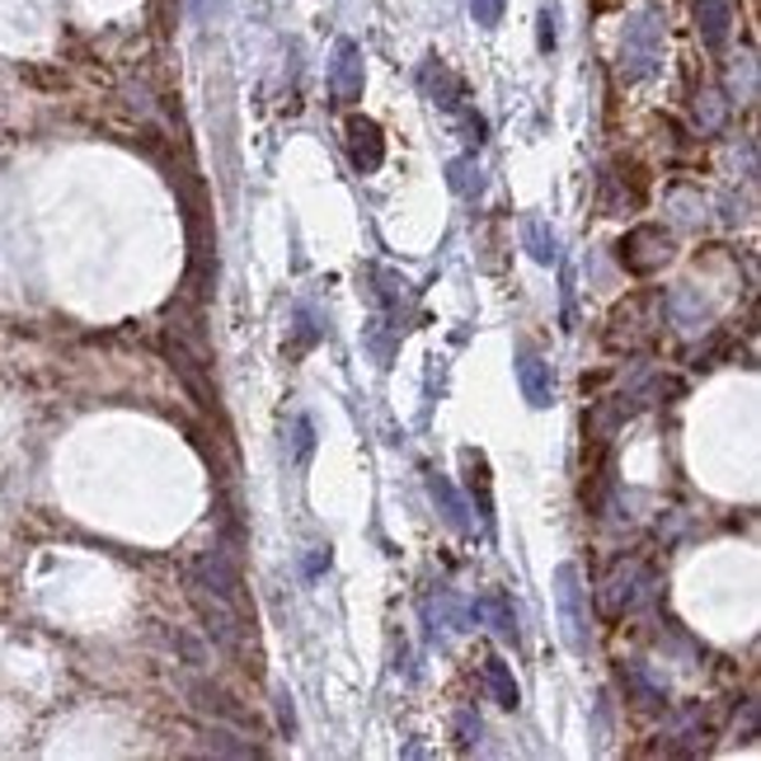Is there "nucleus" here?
I'll use <instances>...</instances> for the list:
<instances>
[{"label": "nucleus", "mask_w": 761, "mask_h": 761, "mask_svg": "<svg viewBox=\"0 0 761 761\" xmlns=\"http://www.w3.org/2000/svg\"><path fill=\"white\" fill-rule=\"evenodd\" d=\"M555 602H559V626H565V645L574 658H588L592 649V626H588V588L578 565L555 569Z\"/></svg>", "instance_id": "obj_1"}, {"label": "nucleus", "mask_w": 761, "mask_h": 761, "mask_svg": "<svg viewBox=\"0 0 761 761\" xmlns=\"http://www.w3.org/2000/svg\"><path fill=\"white\" fill-rule=\"evenodd\" d=\"M658 57H663V24H658V14H635L620 38V67L630 80H645L658 67Z\"/></svg>", "instance_id": "obj_2"}, {"label": "nucleus", "mask_w": 761, "mask_h": 761, "mask_svg": "<svg viewBox=\"0 0 761 761\" xmlns=\"http://www.w3.org/2000/svg\"><path fill=\"white\" fill-rule=\"evenodd\" d=\"M672 258V235L663 226H635L626 240H620V264H626L635 277L658 273Z\"/></svg>", "instance_id": "obj_3"}, {"label": "nucleus", "mask_w": 761, "mask_h": 761, "mask_svg": "<svg viewBox=\"0 0 761 761\" xmlns=\"http://www.w3.org/2000/svg\"><path fill=\"white\" fill-rule=\"evenodd\" d=\"M344 142H348V160L357 174H376L380 165H386V136H380V128L372 123V118L353 113L344 123Z\"/></svg>", "instance_id": "obj_4"}, {"label": "nucleus", "mask_w": 761, "mask_h": 761, "mask_svg": "<svg viewBox=\"0 0 761 761\" xmlns=\"http://www.w3.org/2000/svg\"><path fill=\"white\" fill-rule=\"evenodd\" d=\"M363 85H367V71H363V52H357L353 38L334 48V62H329V90L338 104H357L363 99Z\"/></svg>", "instance_id": "obj_5"}, {"label": "nucleus", "mask_w": 761, "mask_h": 761, "mask_svg": "<svg viewBox=\"0 0 761 761\" xmlns=\"http://www.w3.org/2000/svg\"><path fill=\"white\" fill-rule=\"evenodd\" d=\"M418 85H424V94L433 99L437 109H447V113H460L466 109V80H460L443 57H428L424 67H418Z\"/></svg>", "instance_id": "obj_6"}, {"label": "nucleus", "mask_w": 761, "mask_h": 761, "mask_svg": "<svg viewBox=\"0 0 761 761\" xmlns=\"http://www.w3.org/2000/svg\"><path fill=\"white\" fill-rule=\"evenodd\" d=\"M193 607H197V616H203V626H207V635L216 639V645H226V649L240 645V611H235V602L193 588Z\"/></svg>", "instance_id": "obj_7"}, {"label": "nucleus", "mask_w": 761, "mask_h": 761, "mask_svg": "<svg viewBox=\"0 0 761 761\" xmlns=\"http://www.w3.org/2000/svg\"><path fill=\"white\" fill-rule=\"evenodd\" d=\"M517 380H522V395L531 409H550L555 405V372L540 353L517 348Z\"/></svg>", "instance_id": "obj_8"}, {"label": "nucleus", "mask_w": 761, "mask_h": 761, "mask_svg": "<svg viewBox=\"0 0 761 761\" xmlns=\"http://www.w3.org/2000/svg\"><path fill=\"white\" fill-rule=\"evenodd\" d=\"M193 588H203L212 597H226V602H240V574L231 565V555L226 550H207L203 559H197V584Z\"/></svg>", "instance_id": "obj_9"}, {"label": "nucleus", "mask_w": 761, "mask_h": 761, "mask_svg": "<svg viewBox=\"0 0 761 761\" xmlns=\"http://www.w3.org/2000/svg\"><path fill=\"white\" fill-rule=\"evenodd\" d=\"M649 584H653V578L645 574V565H626V569L611 578L607 607H611V611H630V607H639V602H645V592H649Z\"/></svg>", "instance_id": "obj_10"}, {"label": "nucleus", "mask_w": 761, "mask_h": 761, "mask_svg": "<svg viewBox=\"0 0 761 761\" xmlns=\"http://www.w3.org/2000/svg\"><path fill=\"white\" fill-rule=\"evenodd\" d=\"M696 29L706 38V48H724L733 29V6L729 0H696Z\"/></svg>", "instance_id": "obj_11"}, {"label": "nucleus", "mask_w": 761, "mask_h": 761, "mask_svg": "<svg viewBox=\"0 0 761 761\" xmlns=\"http://www.w3.org/2000/svg\"><path fill=\"white\" fill-rule=\"evenodd\" d=\"M460 460H466V489H470V498H479V517H485V527H489V522H494L489 460H485V451H475V447H466V451H460Z\"/></svg>", "instance_id": "obj_12"}, {"label": "nucleus", "mask_w": 761, "mask_h": 761, "mask_svg": "<svg viewBox=\"0 0 761 761\" xmlns=\"http://www.w3.org/2000/svg\"><path fill=\"white\" fill-rule=\"evenodd\" d=\"M428 494H433V504L443 508V517H447V527H456V531H470V517H466V504H460V494L447 485V475H428Z\"/></svg>", "instance_id": "obj_13"}, {"label": "nucleus", "mask_w": 761, "mask_h": 761, "mask_svg": "<svg viewBox=\"0 0 761 761\" xmlns=\"http://www.w3.org/2000/svg\"><path fill=\"white\" fill-rule=\"evenodd\" d=\"M193 696H197V710H207L212 719H222V724H231V729H250V714L240 710L231 696L212 691V687H193Z\"/></svg>", "instance_id": "obj_14"}, {"label": "nucleus", "mask_w": 761, "mask_h": 761, "mask_svg": "<svg viewBox=\"0 0 761 761\" xmlns=\"http://www.w3.org/2000/svg\"><path fill=\"white\" fill-rule=\"evenodd\" d=\"M485 687L494 696V706H504V710L522 706V691H517V682H513V672H508L504 658H489V663H485Z\"/></svg>", "instance_id": "obj_15"}, {"label": "nucleus", "mask_w": 761, "mask_h": 761, "mask_svg": "<svg viewBox=\"0 0 761 761\" xmlns=\"http://www.w3.org/2000/svg\"><path fill=\"white\" fill-rule=\"evenodd\" d=\"M522 240H527V254L536 258V264H555L559 258V250H555V231L546 226V222H522Z\"/></svg>", "instance_id": "obj_16"}, {"label": "nucleus", "mask_w": 761, "mask_h": 761, "mask_svg": "<svg viewBox=\"0 0 761 761\" xmlns=\"http://www.w3.org/2000/svg\"><path fill=\"white\" fill-rule=\"evenodd\" d=\"M447 174H451V189H456L460 197H475L479 189H485V179H479V165H475L470 155H466V160H451Z\"/></svg>", "instance_id": "obj_17"}, {"label": "nucleus", "mask_w": 761, "mask_h": 761, "mask_svg": "<svg viewBox=\"0 0 761 761\" xmlns=\"http://www.w3.org/2000/svg\"><path fill=\"white\" fill-rule=\"evenodd\" d=\"M479 611L489 616V626H494L498 635H504V639H513V645H517V616L508 611V602H504V597H485V602H479Z\"/></svg>", "instance_id": "obj_18"}, {"label": "nucleus", "mask_w": 761, "mask_h": 761, "mask_svg": "<svg viewBox=\"0 0 761 761\" xmlns=\"http://www.w3.org/2000/svg\"><path fill=\"white\" fill-rule=\"evenodd\" d=\"M231 738H235L231 729H212L203 748H207V752H216V757H258V748L250 743V738H240V743H231Z\"/></svg>", "instance_id": "obj_19"}, {"label": "nucleus", "mask_w": 761, "mask_h": 761, "mask_svg": "<svg viewBox=\"0 0 761 761\" xmlns=\"http://www.w3.org/2000/svg\"><path fill=\"white\" fill-rule=\"evenodd\" d=\"M504 10H508V0H470L475 24H485V29H494L498 19H504Z\"/></svg>", "instance_id": "obj_20"}, {"label": "nucleus", "mask_w": 761, "mask_h": 761, "mask_svg": "<svg viewBox=\"0 0 761 761\" xmlns=\"http://www.w3.org/2000/svg\"><path fill=\"white\" fill-rule=\"evenodd\" d=\"M277 724L287 729V738L296 733V706H292V696H287V691H277Z\"/></svg>", "instance_id": "obj_21"}, {"label": "nucleus", "mask_w": 761, "mask_h": 761, "mask_svg": "<svg viewBox=\"0 0 761 761\" xmlns=\"http://www.w3.org/2000/svg\"><path fill=\"white\" fill-rule=\"evenodd\" d=\"M540 52H555V10H540Z\"/></svg>", "instance_id": "obj_22"}, {"label": "nucleus", "mask_w": 761, "mask_h": 761, "mask_svg": "<svg viewBox=\"0 0 761 761\" xmlns=\"http://www.w3.org/2000/svg\"><path fill=\"white\" fill-rule=\"evenodd\" d=\"M456 724H460V743H479V719L475 714H460Z\"/></svg>", "instance_id": "obj_23"}, {"label": "nucleus", "mask_w": 761, "mask_h": 761, "mask_svg": "<svg viewBox=\"0 0 761 761\" xmlns=\"http://www.w3.org/2000/svg\"><path fill=\"white\" fill-rule=\"evenodd\" d=\"M296 451H302V460L311 456V418H296Z\"/></svg>", "instance_id": "obj_24"}]
</instances>
